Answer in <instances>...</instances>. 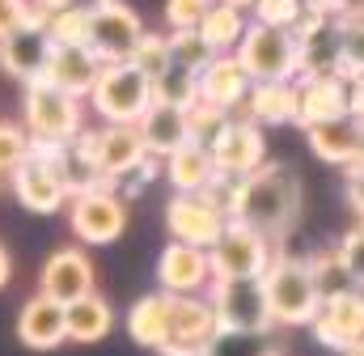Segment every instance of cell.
Returning <instances> with one entry per match:
<instances>
[{
	"mask_svg": "<svg viewBox=\"0 0 364 356\" xmlns=\"http://www.w3.org/2000/svg\"><path fill=\"white\" fill-rule=\"evenodd\" d=\"M229 221L237 225H250L255 234H263L267 242L284 238L296 216H301V178L292 174L288 166L267 162L263 170H255L250 178L233 182V178H220L203 191Z\"/></svg>",
	"mask_w": 364,
	"mask_h": 356,
	"instance_id": "obj_1",
	"label": "cell"
},
{
	"mask_svg": "<svg viewBox=\"0 0 364 356\" xmlns=\"http://www.w3.org/2000/svg\"><path fill=\"white\" fill-rule=\"evenodd\" d=\"M259 284H263V297H267V314L279 327H309L322 310V297L314 288V276H309L305 259L275 255Z\"/></svg>",
	"mask_w": 364,
	"mask_h": 356,
	"instance_id": "obj_2",
	"label": "cell"
},
{
	"mask_svg": "<svg viewBox=\"0 0 364 356\" xmlns=\"http://www.w3.org/2000/svg\"><path fill=\"white\" fill-rule=\"evenodd\" d=\"M233 60L250 77V85H275V81H296L301 77V51L292 30L275 26H246V38L237 43Z\"/></svg>",
	"mask_w": 364,
	"mask_h": 356,
	"instance_id": "obj_3",
	"label": "cell"
},
{
	"mask_svg": "<svg viewBox=\"0 0 364 356\" xmlns=\"http://www.w3.org/2000/svg\"><path fill=\"white\" fill-rule=\"evenodd\" d=\"M21 110H26L30 145H38V149H64V145H73L85 132L81 127V102L68 98V93H60V89L43 85V81L26 85Z\"/></svg>",
	"mask_w": 364,
	"mask_h": 356,
	"instance_id": "obj_4",
	"label": "cell"
},
{
	"mask_svg": "<svg viewBox=\"0 0 364 356\" xmlns=\"http://www.w3.org/2000/svg\"><path fill=\"white\" fill-rule=\"evenodd\" d=\"M90 102L110 127H136L153 106V81L132 64H106L90 89Z\"/></svg>",
	"mask_w": 364,
	"mask_h": 356,
	"instance_id": "obj_5",
	"label": "cell"
},
{
	"mask_svg": "<svg viewBox=\"0 0 364 356\" xmlns=\"http://www.w3.org/2000/svg\"><path fill=\"white\" fill-rule=\"evenodd\" d=\"M73 149L85 157L93 166V174L102 178V182H123V178H132L144 162H149V153H144V140H140V132L136 127H102V132H81L77 140H73Z\"/></svg>",
	"mask_w": 364,
	"mask_h": 356,
	"instance_id": "obj_6",
	"label": "cell"
},
{
	"mask_svg": "<svg viewBox=\"0 0 364 356\" xmlns=\"http://www.w3.org/2000/svg\"><path fill=\"white\" fill-rule=\"evenodd\" d=\"M272 259V242L263 234H255L250 225H237V221H229L225 234L216 238V246L208 251L212 280H263Z\"/></svg>",
	"mask_w": 364,
	"mask_h": 356,
	"instance_id": "obj_7",
	"label": "cell"
},
{
	"mask_svg": "<svg viewBox=\"0 0 364 356\" xmlns=\"http://www.w3.org/2000/svg\"><path fill=\"white\" fill-rule=\"evenodd\" d=\"M212 310L220 331H237V335H267L275 323L267 314V297L259 280H212Z\"/></svg>",
	"mask_w": 364,
	"mask_h": 356,
	"instance_id": "obj_8",
	"label": "cell"
},
{
	"mask_svg": "<svg viewBox=\"0 0 364 356\" xmlns=\"http://www.w3.org/2000/svg\"><path fill=\"white\" fill-rule=\"evenodd\" d=\"M68 225L81 242L90 246H106L114 242L123 229H127V208L119 199V191L110 182H97L90 191L73 195V208H68Z\"/></svg>",
	"mask_w": 364,
	"mask_h": 356,
	"instance_id": "obj_9",
	"label": "cell"
},
{
	"mask_svg": "<svg viewBox=\"0 0 364 356\" xmlns=\"http://www.w3.org/2000/svg\"><path fill=\"white\" fill-rule=\"evenodd\" d=\"M140 38H144L140 13L127 9L123 0H114V4L90 13V51L102 64H127L136 56Z\"/></svg>",
	"mask_w": 364,
	"mask_h": 356,
	"instance_id": "obj_10",
	"label": "cell"
},
{
	"mask_svg": "<svg viewBox=\"0 0 364 356\" xmlns=\"http://www.w3.org/2000/svg\"><path fill=\"white\" fill-rule=\"evenodd\" d=\"M220 335L216 310L203 297H170V335L161 356H203Z\"/></svg>",
	"mask_w": 364,
	"mask_h": 356,
	"instance_id": "obj_11",
	"label": "cell"
},
{
	"mask_svg": "<svg viewBox=\"0 0 364 356\" xmlns=\"http://www.w3.org/2000/svg\"><path fill=\"white\" fill-rule=\"evenodd\" d=\"M208 153L216 162V174L233 178V182H242V178H250L255 170L267 166V140H263L259 123H250V119H229Z\"/></svg>",
	"mask_w": 364,
	"mask_h": 356,
	"instance_id": "obj_12",
	"label": "cell"
},
{
	"mask_svg": "<svg viewBox=\"0 0 364 356\" xmlns=\"http://www.w3.org/2000/svg\"><path fill=\"white\" fill-rule=\"evenodd\" d=\"M166 225L174 234V242L195 246V251H212L216 238L225 234L229 216L208 199V195H174L166 204Z\"/></svg>",
	"mask_w": 364,
	"mask_h": 356,
	"instance_id": "obj_13",
	"label": "cell"
},
{
	"mask_svg": "<svg viewBox=\"0 0 364 356\" xmlns=\"http://www.w3.org/2000/svg\"><path fill=\"white\" fill-rule=\"evenodd\" d=\"M13 195L21 199V208L38 212V216H51L64 208L68 199V187L55 170V162L43 153V149H30V157L13 170Z\"/></svg>",
	"mask_w": 364,
	"mask_h": 356,
	"instance_id": "obj_14",
	"label": "cell"
},
{
	"mask_svg": "<svg viewBox=\"0 0 364 356\" xmlns=\"http://www.w3.org/2000/svg\"><path fill=\"white\" fill-rule=\"evenodd\" d=\"M38 293L43 297H51V301H60V305H73V301H81V297H90L93 293V263L85 251H77V246H64V251H55L43 271H38Z\"/></svg>",
	"mask_w": 364,
	"mask_h": 356,
	"instance_id": "obj_15",
	"label": "cell"
},
{
	"mask_svg": "<svg viewBox=\"0 0 364 356\" xmlns=\"http://www.w3.org/2000/svg\"><path fill=\"white\" fill-rule=\"evenodd\" d=\"M309 327H314L318 344L352 356L364 344V305L356 301V293L331 297V301H322V310H318V318Z\"/></svg>",
	"mask_w": 364,
	"mask_h": 356,
	"instance_id": "obj_16",
	"label": "cell"
},
{
	"mask_svg": "<svg viewBox=\"0 0 364 356\" xmlns=\"http://www.w3.org/2000/svg\"><path fill=\"white\" fill-rule=\"evenodd\" d=\"M335 119H352V98L343 77H301L296 81V123L314 127V123H335Z\"/></svg>",
	"mask_w": 364,
	"mask_h": 356,
	"instance_id": "obj_17",
	"label": "cell"
},
{
	"mask_svg": "<svg viewBox=\"0 0 364 356\" xmlns=\"http://www.w3.org/2000/svg\"><path fill=\"white\" fill-rule=\"evenodd\" d=\"M102 68H106V64L93 56L90 47H51V51H47V64H43V73H38V81L81 102V93L93 89V81H97Z\"/></svg>",
	"mask_w": 364,
	"mask_h": 356,
	"instance_id": "obj_18",
	"label": "cell"
},
{
	"mask_svg": "<svg viewBox=\"0 0 364 356\" xmlns=\"http://www.w3.org/2000/svg\"><path fill=\"white\" fill-rule=\"evenodd\" d=\"M212 280V267H208V251H195V246H182L170 242L157 259V284L166 297H195L203 284Z\"/></svg>",
	"mask_w": 364,
	"mask_h": 356,
	"instance_id": "obj_19",
	"label": "cell"
},
{
	"mask_svg": "<svg viewBox=\"0 0 364 356\" xmlns=\"http://www.w3.org/2000/svg\"><path fill=\"white\" fill-rule=\"evenodd\" d=\"M17 340H21L26 348H34V352H51V348H60V344L68 340L64 305L51 301V297H43V293H34V297L21 305V314H17Z\"/></svg>",
	"mask_w": 364,
	"mask_h": 356,
	"instance_id": "obj_20",
	"label": "cell"
},
{
	"mask_svg": "<svg viewBox=\"0 0 364 356\" xmlns=\"http://www.w3.org/2000/svg\"><path fill=\"white\" fill-rule=\"evenodd\" d=\"M136 132H140L149 157H170V153H178L182 145H191L186 110L170 106V102H153V106L144 110V119L136 123Z\"/></svg>",
	"mask_w": 364,
	"mask_h": 356,
	"instance_id": "obj_21",
	"label": "cell"
},
{
	"mask_svg": "<svg viewBox=\"0 0 364 356\" xmlns=\"http://www.w3.org/2000/svg\"><path fill=\"white\" fill-rule=\"evenodd\" d=\"M199 102H208V106H216V110H233V106H242L246 102V93H250V77L242 73V64L233 60V56H216L199 77Z\"/></svg>",
	"mask_w": 364,
	"mask_h": 356,
	"instance_id": "obj_22",
	"label": "cell"
},
{
	"mask_svg": "<svg viewBox=\"0 0 364 356\" xmlns=\"http://www.w3.org/2000/svg\"><path fill=\"white\" fill-rule=\"evenodd\" d=\"M166 178L178 195H203L212 182H216V162L203 145H182L178 153L166 157Z\"/></svg>",
	"mask_w": 364,
	"mask_h": 356,
	"instance_id": "obj_23",
	"label": "cell"
},
{
	"mask_svg": "<svg viewBox=\"0 0 364 356\" xmlns=\"http://www.w3.org/2000/svg\"><path fill=\"white\" fill-rule=\"evenodd\" d=\"M47 38H43V30L38 26H30V30H21V34H13V38H4L0 43V68L9 73V77H17V81H38V73H43V64H47Z\"/></svg>",
	"mask_w": 364,
	"mask_h": 356,
	"instance_id": "obj_24",
	"label": "cell"
},
{
	"mask_svg": "<svg viewBox=\"0 0 364 356\" xmlns=\"http://www.w3.org/2000/svg\"><path fill=\"white\" fill-rule=\"evenodd\" d=\"M127 335H132L140 348L161 352V348H166V335H170V297H166V293L140 297V301L127 310Z\"/></svg>",
	"mask_w": 364,
	"mask_h": 356,
	"instance_id": "obj_25",
	"label": "cell"
},
{
	"mask_svg": "<svg viewBox=\"0 0 364 356\" xmlns=\"http://www.w3.org/2000/svg\"><path fill=\"white\" fill-rule=\"evenodd\" d=\"M64 327H68V340H73V344H97V340L110 335V327H114V310H110L106 297L90 293V297L64 305Z\"/></svg>",
	"mask_w": 364,
	"mask_h": 356,
	"instance_id": "obj_26",
	"label": "cell"
},
{
	"mask_svg": "<svg viewBox=\"0 0 364 356\" xmlns=\"http://www.w3.org/2000/svg\"><path fill=\"white\" fill-rule=\"evenodd\" d=\"M305 136H309V149H314L322 162H331V166H348V162L360 153V140H364V132L352 119L314 123V127H305Z\"/></svg>",
	"mask_w": 364,
	"mask_h": 356,
	"instance_id": "obj_27",
	"label": "cell"
},
{
	"mask_svg": "<svg viewBox=\"0 0 364 356\" xmlns=\"http://www.w3.org/2000/svg\"><path fill=\"white\" fill-rule=\"evenodd\" d=\"M250 123H296V81H275V85H250L246 93Z\"/></svg>",
	"mask_w": 364,
	"mask_h": 356,
	"instance_id": "obj_28",
	"label": "cell"
},
{
	"mask_svg": "<svg viewBox=\"0 0 364 356\" xmlns=\"http://www.w3.org/2000/svg\"><path fill=\"white\" fill-rule=\"evenodd\" d=\"M199 38L212 47V56H229V51H237V43L246 38V13L220 4V0H212V9H208L203 21H199Z\"/></svg>",
	"mask_w": 364,
	"mask_h": 356,
	"instance_id": "obj_29",
	"label": "cell"
},
{
	"mask_svg": "<svg viewBox=\"0 0 364 356\" xmlns=\"http://www.w3.org/2000/svg\"><path fill=\"white\" fill-rule=\"evenodd\" d=\"M43 38H47V47H90V9L73 4V9L47 13Z\"/></svg>",
	"mask_w": 364,
	"mask_h": 356,
	"instance_id": "obj_30",
	"label": "cell"
},
{
	"mask_svg": "<svg viewBox=\"0 0 364 356\" xmlns=\"http://www.w3.org/2000/svg\"><path fill=\"white\" fill-rule=\"evenodd\" d=\"M305 263H309L314 288H318V297H322V301H331V297H343V293H352V288H356V280L348 276V267L339 263V255H335V251H326V255H314V259H305Z\"/></svg>",
	"mask_w": 364,
	"mask_h": 356,
	"instance_id": "obj_31",
	"label": "cell"
},
{
	"mask_svg": "<svg viewBox=\"0 0 364 356\" xmlns=\"http://www.w3.org/2000/svg\"><path fill=\"white\" fill-rule=\"evenodd\" d=\"M127 64H132V68H140V73L157 85V81L174 68V60H170V38H166V34H149V30H144V38H140V47H136V56H132Z\"/></svg>",
	"mask_w": 364,
	"mask_h": 356,
	"instance_id": "obj_32",
	"label": "cell"
},
{
	"mask_svg": "<svg viewBox=\"0 0 364 356\" xmlns=\"http://www.w3.org/2000/svg\"><path fill=\"white\" fill-rule=\"evenodd\" d=\"M170 60L178 64V68H186V73H203L216 56H212V47L199 38V30H174L170 34Z\"/></svg>",
	"mask_w": 364,
	"mask_h": 356,
	"instance_id": "obj_33",
	"label": "cell"
},
{
	"mask_svg": "<svg viewBox=\"0 0 364 356\" xmlns=\"http://www.w3.org/2000/svg\"><path fill=\"white\" fill-rule=\"evenodd\" d=\"M153 102H170V106H178V110H191L195 102H199V81H195V73H186V68H170L157 85H153Z\"/></svg>",
	"mask_w": 364,
	"mask_h": 356,
	"instance_id": "obj_34",
	"label": "cell"
},
{
	"mask_svg": "<svg viewBox=\"0 0 364 356\" xmlns=\"http://www.w3.org/2000/svg\"><path fill=\"white\" fill-rule=\"evenodd\" d=\"M225 123H229V115H225V110H216V106H208V102H195V106L186 110L191 140H195V145H203V149H212V140L225 132Z\"/></svg>",
	"mask_w": 364,
	"mask_h": 356,
	"instance_id": "obj_35",
	"label": "cell"
},
{
	"mask_svg": "<svg viewBox=\"0 0 364 356\" xmlns=\"http://www.w3.org/2000/svg\"><path fill=\"white\" fill-rule=\"evenodd\" d=\"M43 21H47V13L34 9L30 0H0V43L21 34V30H30V26L43 30Z\"/></svg>",
	"mask_w": 364,
	"mask_h": 356,
	"instance_id": "obj_36",
	"label": "cell"
},
{
	"mask_svg": "<svg viewBox=\"0 0 364 356\" xmlns=\"http://www.w3.org/2000/svg\"><path fill=\"white\" fill-rule=\"evenodd\" d=\"M301 17H305V0H255V26L296 30Z\"/></svg>",
	"mask_w": 364,
	"mask_h": 356,
	"instance_id": "obj_37",
	"label": "cell"
},
{
	"mask_svg": "<svg viewBox=\"0 0 364 356\" xmlns=\"http://www.w3.org/2000/svg\"><path fill=\"white\" fill-rule=\"evenodd\" d=\"M203 356H275V352L267 348V335H237V331H220Z\"/></svg>",
	"mask_w": 364,
	"mask_h": 356,
	"instance_id": "obj_38",
	"label": "cell"
},
{
	"mask_svg": "<svg viewBox=\"0 0 364 356\" xmlns=\"http://www.w3.org/2000/svg\"><path fill=\"white\" fill-rule=\"evenodd\" d=\"M30 132H21L17 123H0V174H13L30 157Z\"/></svg>",
	"mask_w": 364,
	"mask_h": 356,
	"instance_id": "obj_39",
	"label": "cell"
},
{
	"mask_svg": "<svg viewBox=\"0 0 364 356\" xmlns=\"http://www.w3.org/2000/svg\"><path fill=\"white\" fill-rule=\"evenodd\" d=\"M208 9H212V0H166V21L174 30H199Z\"/></svg>",
	"mask_w": 364,
	"mask_h": 356,
	"instance_id": "obj_40",
	"label": "cell"
},
{
	"mask_svg": "<svg viewBox=\"0 0 364 356\" xmlns=\"http://www.w3.org/2000/svg\"><path fill=\"white\" fill-rule=\"evenodd\" d=\"M335 255H339V263L348 267V276L360 284V280H364V225H360V229H352V234L339 242V251H335Z\"/></svg>",
	"mask_w": 364,
	"mask_h": 356,
	"instance_id": "obj_41",
	"label": "cell"
},
{
	"mask_svg": "<svg viewBox=\"0 0 364 356\" xmlns=\"http://www.w3.org/2000/svg\"><path fill=\"white\" fill-rule=\"evenodd\" d=\"M348 204L356 208V216L364 221V170L360 174H348Z\"/></svg>",
	"mask_w": 364,
	"mask_h": 356,
	"instance_id": "obj_42",
	"label": "cell"
},
{
	"mask_svg": "<svg viewBox=\"0 0 364 356\" xmlns=\"http://www.w3.org/2000/svg\"><path fill=\"white\" fill-rule=\"evenodd\" d=\"M34 9H43V13H60V9H73L77 0H30Z\"/></svg>",
	"mask_w": 364,
	"mask_h": 356,
	"instance_id": "obj_43",
	"label": "cell"
},
{
	"mask_svg": "<svg viewBox=\"0 0 364 356\" xmlns=\"http://www.w3.org/2000/svg\"><path fill=\"white\" fill-rule=\"evenodd\" d=\"M9 276H13V259H9V251L0 246V288L9 284Z\"/></svg>",
	"mask_w": 364,
	"mask_h": 356,
	"instance_id": "obj_44",
	"label": "cell"
},
{
	"mask_svg": "<svg viewBox=\"0 0 364 356\" xmlns=\"http://www.w3.org/2000/svg\"><path fill=\"white\" fill-rule=\"evenodd\" d=\"M77 4H81V9H90V13H93V9H106V4H114V0H77Z\"/></svg>",
	"mask_w": 364,
	"mask_h": 356,
	"instance_id": "obj_45",
	"label": "cell"
},
{
	"mask_svg": "<svg viewBox=\"0 0 364 356\" xmlns=\"http://www.w3.org/2000/svg\"><path fill=\"white\" fill-rule=\"evenodd\" d=\"M220 4H229V9H242V13H246V9H255V0H220Z\"/></svg>",
	"mask_w": 364,
	"mask_h": 356,
	"instance_id": "obj_46",
	"label": "cell"
},
{
	"mask_svg": "<svg viewBox=\"0 0 364 356\" xmlns=\"http://www.w3.org/2000/svg\"><path fill=\"white\" fill-rule=\"evenodd\" d=\"M352 293H356V301H360V305H364V280H360V284H356V288H352Z\"/></svg>",
	"mask_w": 364,
	"mask_h": 356,
	"instance_id": "obj_47",
	"label": "cell"
},
{
	"mask_svg": "<svg viewBox=\"0 0 364 356\" xmlns=\"http://www.w3.org/2000/svg\"><path fill=\"white\" fill-rule=\"evenodd\" d=\"M352 356H364V344H360V348H356V352H352Z\"/></svg>",
	"mask_w": 364,
	"mask_h": 356,
	"instance_id": "obj_48",
	"label": "cell"
}]
</instances>
